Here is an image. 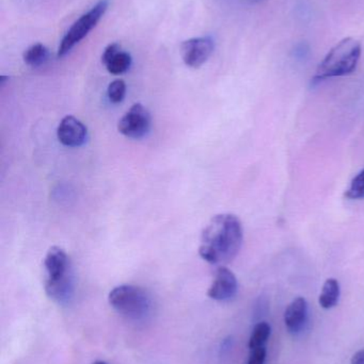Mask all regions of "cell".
Wrapping results in <instances>:
<instances>
[{
    "label": "cell",
    "mask_w": 364,
    "mask_h": 364,
    "mask_svg": "<svg viewBox=\"0 0 364 364\" xmlns=\"http://www.w3.org/2000/svg\"><path fill=\"white\" fill-rule=\"evenodd\" d=\"M243 240L241 220L234 214H218L203 230L199 254L211 264H226L239 255Z\"/></svg>",
    "instance_id": "obj_1"
},
{
    "label": "cell",
    "mask_w": 364,
    "mask_h": 364,
    "mask_svg": "<svg viewBox=\"0 0 364 364\" xmlns=\"http://www.w3.org/2000/svg\"><path fill=\"white\" fill-rule=\"evenodd\" d=\"M151 123L147 109L141 104H135L120 119L118 130L126 138L138 140L149 134Z\"/></svg>",
    "instance_id": "obj_6"
},
{
    "label": "cell",
    "mask_w": 364,
    "mask_h": 364,
    "mask_svg": "<svg viewBox=\"0 0 364 364\" xmlns=\"http://www.w3.org/2000/svg\"><path fill=\"white\" fill-rule=\"evenodd\" d=\"M126 95V85L121 79L113 81L107 89V96L109 102L113 104H120L123 102Z\"/></svg>",
    "instance_id": "obj_15"
},
{
    "label": "cell",
    "mask_w": 364,
    "mask_h": 364,
    "mask_svg": "<svg viewBox=\"0 0 364 364\" xmlns=\"http://www.w3.org/2000/svg\"><path fill=\"white\" fill-rule=\"evenodd\" d=\"M361 57V44L358 40L346 38L338 43L327 53L316 70L314 81H323L333 77L352 74Z\"/></svg>",
    "instance_id": "obj_3"
},
{
    "label": "cell",
    "mask_w": 364,
    "mask_h": 364,
    "mask_svg": "<svg viewBox=\"0 0 364 364\" xmlns=\"http://www.w3.org/2000/svg\"><path fill=\"white\" fill-rule=\"evenodd\" d=\"M57 136L64 146L80 147L87 142L88 129L83 122L72 115H68L60 122Z\"/></svg>",
    "instance_id": "obj_9"
},
{
    "label": "cell",
    "mask_w": 364,
    "mask_h": 364,
    "mask_svg": "<svg viewBox=\"0 0 364 364\" xmlns=\"http://www.w3.org/2000/svg\"><path fill=\"white\" fill-rule=\"evenodd\" d=\"M266 356L267 350L265 346L250 350L249 358H248L247 364H265V361H266Z\"/></svg>",
    "instance_id": "obj_17"
},
{
    "label": "cell",
    "mask_w": 364,
    "mask_h": 364,
    "mask_svg": "<svg viewBox=\"0 0 364 364\" xmlns=\"http://www.w3.org/2000/svg\"><path fill=\"white\" fill-rule=\"evenodd\" d=\"M93 364H107L105 361H95Z\"/></svg>",
    "instance_id": "obj_20"
},
{
    "label": "cell",
    "mask_w": 364,
    "mask_h": 364,
    "mask_svg": "<svg viewBox=\"0 0 364 364\" xmlns=\"http://www.w3.org/2000/svg\"><path fill=\"white\" fill-rule=\"evenodd\" d=\"M108 0H100L95 6H92L91 10L81 15L72 27L66 32V36L60 42L58 48V57L62 58L68 55L80 41H83L90 31L94 29L98 21L102 19L108 9Z\"/></svg>",
    "instance_id": "obj_5"
},
{
    "label": "cell",
    "mask_w": 364,
    "mask_h": 364,
    "mask_svg": "<svg viewBox=\"0 0 364 364\" xmlns=\"http://www.w3.org/2000/svg\"><path fill=\"white\" fill-rule=\"evenodd\" d=\"M132 65V57L126 51H119L117 55H113L105 66L111 75H122L128 72Z\"/></svg>",
    "instance_id": "obj_13"
},
{
    "label": "cell",
    "mask_w": 364,
    "mask_h": 364,
    "mask_svg": "<svg viewBox=\"0 0 364 364\" xmlns=\"http://www.w3.org/2000/svg\"><path fill=\"white\" fill-rule=\"evenodd\" d=\"M48 49L41 43L30 46L23 55L24 62L31 68L43 65L48 60Z\"/></svg>",
    "instance_id": "obj_12"
},
{
    "label": "cell",
    "mask_w": 364,
    "mask_h": 364,
    "mask_svg": "<svg viewBox=\"0 0 364 364\" xmlns=\"http://www.w3.org/2000/svg\"><path fill=\"white\" fill-rule=\"evenodd\" d=\"M271 335V326L267 322H260L254 326L250 336L248 348L249 350H254L256 348L265 346Z\"/></svg>",
    "instance_id": "obj_14"
},
{
    "label": "cell",
    "mask_w": 364,
    "mask_h": 364,
    "mask_svg": "<svg viewBox=\"0 0 364 364\" xmlns=\"http://www.w3.org/2000/svg\"><path fill=\"white\" fill-rule=\"evenodd\" d=\"M309 316V305L303 297L295 299L284 312V324L288 333L297 335L305 328Z\"/></svg>",
    "instance_id": "obj_10"
},
{
    "label": "cell",
    "mask_w": 364,
    "mask_h": 364,
    "mask_svg": "<svg viewBox=\"0 0 364 364\" xmlns=\"http://www.w3.org/2000/svg\"><path fill=\"white\" fill-rule=\"evenodd\" d=\"M111 307L130 320L140 321L151 311V299L143 289L132 284L115 287L108 295Z\"/></svg>",
    "instance_id": "obj_4"
},
{
    "label": "cell",
    "mask_w": 364,
    "mask_h": 364,
    "mask_svg": "<svg viewBox=\"0 0 364 364\" xmlns=\"http://www.w3.org/2000/svg\"><path fill=\"white\" fill-rule=\"evenodd\" d=\"M44 267L47 296L58 303H66L74 293V278L68 254L62 248L53 246L45 256Z\"/></svg>",
    "instance_id": "obj_2"
},
{
    "label": "cell",
    "mask_w": 364,
    "mask_h": 364,
    "mask_svg": "<svg viewBox=\"0 0 364 364\" xmlns=\"http://www.w3.org/2000/svg\"><path fill=\"white\" fill-rule=\"evenodd\" d=\"M345 196L350 199L364 198V170L361 171L350 182V188L346 191Z\"/></svg>",
    "instance_id": "obj_16"
},
{
    "label": "cell",
    "mask_w": 364,
    "mask_h": 364,
    "mask_svg": "<svg viewBox=\"0 0 364 364\" xmlns=\"http://www.w3.org/2000/svg\"><path fill=\"white\" fill-rule=\"evenodd\" d=\"M215 49V43L209 36L194 38L181 44V55L184 63L192 68H199L209 59Z\"/></svg>",
    "instance_id": "obj_7"
},
{
    "label": "cell",
    "mask_w": 364,
    "mask_h": 364,
    "mask_svg": "<svg viewBox=\"0 0 364 364\" xmlns=\"http://www.w3.org/2000/svg\"><path fill=\"white\" fill-rule=\"evenodd\" d=\"M239 290L236 276L232 271L220 267L216 271L213 284L207 291V296L217 301H226L233 299Z\"/></svg>",
    "instance_id": "obj_8"
},
{
    "label": "cell",
    "mask_w": 364,
    "mask_h": 364,
    "mask_svg": "<svg viewBox=\"0 0 364 364\" xmlns=\"http://www.w3.org/2000/svg\"><path fill=\"white\" fill-rule=\"evenodd\" d=\"M121 50V45L118 44V43H111L105 48L104 53H103L102 63L105 65L113 55H117Z\"/></svg>",
    "instance_id": "obj_18"
},
{
    "label": "cell",
    "mask_w": 364,
    "mask_h": 364,
    "mask_svg": "<svg viewBox=\"0 0 364 364\" xmlns=\"http://www.w3.org/2000/svg\"><path fill=\"white\" fill-rule=\"evenodd\" d=\"M341 295L339 282L335 278H329L323 286L322 292L318 297V304L325 310L333 309L338 305Z\"/></svg>",
    "instance_id": "obj_11"
},
{
    "label": "cell",
    "mask_w": 364,
    "mask_h": 364,
    "mask_svg": "<svg viewBox=\"0 0 364 364\" xmlns=\"http://www.w3.org/2000/svg\"><path fill=\"white\" fill-rule=\"evenodd\" d=\"M350 364H364V348L358 350L356 354L353 356Z\"/></svg>",
    "instance_id": "obj_19"
}]
</instances>
